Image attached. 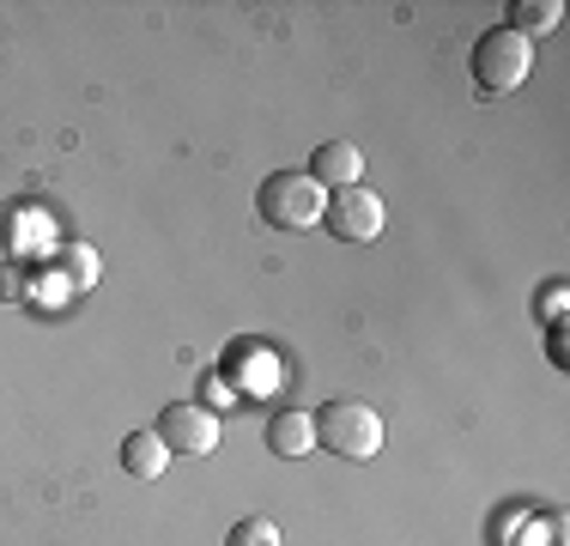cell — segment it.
I'll list each match as a JSON object with an SVG mask.
<instances>
[{
	"instance_id": "8",
	"label": "cell",
	"mask_w": 570,
	"mask_h": 546,
	"mask_svg": "<svg viewBox=\"0 0 570 546\" xmlns=\"http://www.w3.org/2000/svg\"><path fill=\"white\" fill-rule=\"evenodd\" d=\"M267 449H274V456H285V461L309 456V449H316V426H309V413L285 407V413L267 419Z\"/></svg>"
},
{
	"instance_id": "6",
	"label": "cell",
	"mask_w": 570,
	"mask_h": 546,
	"mask_svg": "<svg viewBox=\"0 0 570 546\" xmlns=\"http://www.w3.org/2000/svg\"><path fill=\"white\" fill-rule=\"evenodd\" d=\"M153 431L165 437L170 456H213L219 449V413H207L200 401H170Z\"/></svg>"
},
{
	"instance_id": "13",
	"label": "cell",
	"mask_w": 570,
	"mask_h": 546,
	"mask_svg": "<svg viewBox=\"0 0 570 546\" xmlns=\"http://www.w3.org/2000/svg\"><path fill=\"white\" fill-rule=\"evenodd\" d=\"M225 546H279V528L267 523V516H243V523L225 535Z\"/></svg>"
},
{
	"instance_id": "15",
	"label": "cell",
	"mask_w": 570,
	"mask_h": 546,
	"mask_svg": "<svg viewBox=\"0 0 570 546\" xmlns=\"http://www.w3.org/2000/svg\"><path fill=\"white\" fill-rule=\"evenodd\" d=\"M200 394H207V401H200L207 413H225V407H237V389H230V382H225L219 371H207V377H200Z\"/></svg>"
},
{
	"instance_id": "10",
	"label": "cell",
	"mask_w": 570,
	"mask_h": 546,
	"mask_svg": "<svg viewBox=\"0 0 570 546\" xmlns=\"http://www.w3.org/2000/svg\"><path fill=\"white\" fill-rule=\"evenodd\" d=\"M98 273H104V262H98V250H86V243H67V250L56 255V280L67 285V292L98 285Z\"/></svg>"
},
{
	"instance_id": "2",
	"label": "cell",
	"mask_w": 570,
	"mask_h": 546,
	"mask_svg": "<svg viewBox=\"0 0 570 546\" xmlns=\"http://www.w3.org/2000/svg\"><path fill=\"white\" fill-rule=\"evenodd\" d=\"M255 207H262V218L274 231H309V225H322L328 195L309 183V170H274L262 183V195H255Z\"/></svg>"
},
{
	"instance_id": "5",
	"label": "cell",
	"mask_w": 570,
	"mask_h": 546,
	"mask_svg": "<svg viewBox=\"0 0 570 546\" xmlns=\"http://www.w3.org/2000/svg\"><path fill=\"white\" fill-rule=\"evenodd\" d=\"M219 377L237 389V401H262V394L279 389V352L267 340H230Z\"/></svg>"
},
{
	"instance_id": "12",
	"label": "cell",
	"mask_w": 570,
	"mask_h": 546,
	"mask_svg": "<svg viewBox=\"0 0 570 546\" xmlns=\"http://www.w3.org/2000/svg\"><path fill=\"white\" fill-rule=\"evenodd\" d=\"M24 255V213L19 207H0V267Z\"/></svg>"
},
{
	"instance_id": "4",
	"label": "cell",
	"mask_w": 570,
	"mask_h": 546,
	"mask_svg": "<svg viewBox=\"0 0 570 546\" xmlns=\"http://www.w3.org/2000/svg\"><path fill=\"white\" fill-rule=\"evenodd\" d=\"M383 218H389V207L364 183L334 188L328 207H322V225H328L341 243H376V237H383Z\"/></svg>"
},
{
	"instance_id": "3",
	"label": "cell",
	"mask_w": 570,
	"mask_h": 546,
	"mask_svg": "<svg viewBox=\"0 0 570 546\" xmlns=\"http://www.w3.org/2000/svg\"><path fill=\"white\" fill-rule=\"evenodd\" d=\"M534 74V43L528 37H515L510 25H498V31H485L480 43H473V86L480 91H515L522 79Z\"/></svg>"
},
{
	"instance_id": "14",
	"label": "cell",
	"mask_w": 570,
	"mask_h": 546,
	"mask_svg": "<svg viewBox=\"0 0 570 546\" xmlns=\"http://www.w3.org/2000/svg\"><path fill=\"white\" fill-rule=\"evenodd\" d=\"M564 304H570V285H564V280H547V285H540L534 310H540L547 322H564Z\"/></svg>"
},
{
	"instance_id": "11",
	"label": "cell",
	"mask_w": 570,
	"mask_h": 546,
	"mask_svg": "<svg viewBox=\"0 0 570 546\" xmlns=\"http://www.w3.org/2000/svg\"><path fill=\"white\" fill-rule=\"evenodd\" d=\"M559 19H564L559 0H515V7H510V31H515V37H528V43H534L540 31H552Z\"/></svg>"
},
{
	"instance_id": "16",
	"label": "cell",
	"mask_w": 570,
	"mask_h": 546,
	"mask_svg": "<svg viewBox=\"0 0 570 546\" xmlns=\"http://www.w3.org/2000/svg\"><path fill=\"white\" fill-rule=\"evenodd\" d=\"M0 292H7V298H31V280H24L19 267H0Z\"/></svg>"
},
{
	"instance_id": "17",
	"label": "cell",
	"mask_w": 570,
	"mask_h": 546,
	"mask_svg": "<svg viewBox=\"0 0 570 546\" xmlns=\"http://www.w3.org/2000/svg\"><path fill=\"white\" fill-rule=\"evenodd\" d=\"M547 352H552V364H570V352H564V322H552V334H547Z\"/></svg>"
},
{
	"instance_id": "9",
	"label": "cell",
	"mask_w": 570,
	"mask_h": 546,
	"mask_svg": "<svg viewBox=\"0 0 570 546\" xmlns=\"http://www.w3.org/2000/svg\"><path fill=\"white\" fill-rule=\"evenodd\" d=\"M121 468L134 474V480H158V474L170 468V449L158 431H128L121 437Z\"/></svg>"
},
{
	"instance_id": "1",
	"label": "cell",
	"mask_w": 570,
	"mask_h": 546,
	"mask_svg": "<svg viewBox=\"0 0 570 546\" xmlns=\"http://www.w3.org/2000/svg\"><path fill=\"white\" fill-rule=\"evenodd\" d=\"M316 449H328V456H346V461H371L376 449H383V413H376L371 401H328L316 419Z\"/></svg>"
},
{
	"instance_id": "7",
	"label": "cell",
	"mask_w": 570,
	"mask_h": 546,
	"mask_svg": "<svg viewBox=\"0 0 570 546\" xmlns=\"http://www.w3.org/2000/svg\"><path fill=\"white\" fill-rule=\"evenodd\" d=\"M358 170H364V158H358V146H352V140H328V146H316V158H309V183H316L322 195L352 188V183H358Z\"/></svg>"
}]
</instances>
